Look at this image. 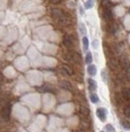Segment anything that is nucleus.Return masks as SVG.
Segmentation results:
<instances>
[{
    "label": "nucleus",
    "mask_w": 130,
    "mask_h": 132,
    "mask_svg": "<svg viewBox=\"0 0 130 132\" xmlns=\"http://www.w3.org/2000/svg\"><path fill=\"white\" fill-rule=\"evenodd\" d=\"M105 129L107 132H115V129L113 127V126L110 123H108L105 126Z\"/></svg>",
    "instance_id": "nucleus-22"
},
{
    "label": "nucleus",
    "mask_w": 130,
    "mask_h": 132,
    "mask_svg": "<svg viewBox=\"0 0 130 132\" xmlns=\"http://www.w3.org/2000/svg\"><path fill=\"white\" fill-rule=\"evenodd\" d=\"M115 101H116V103L117 104H121L122 103V100H121V97L118 95V93H117L115 95Z\"/></svg>",
    "instance_id": "nucleus-26"
},
{
    "label": "nucleus",
    "mask_w": 130,
    "mask_h": 132,
    "mask_svg": "<svg viewBox=\"0 0 130 132\" xmlns=\"http://www.w3.org/2000/svg\"><path fill=\"white\" fill-rule=\"evenodd\" d=\"M2 82H3V78H2V76L0 75V86H1V85L2 83Z\"/></svg>",
    "instance_id": "nucleus-31"
},
{
    "label": "nucleus",
    "mask_w": 130,
    "mask_h": 132,
    "mask_svg": "<svg viewBox=\"0 0 130 132\" xmlns=\"http://www.w3.org/2000/svg\"><path fill=\"white\" fill-rule=\"evenodd\" d=\"M96 114L101 121H104L107 119V110L104 108H98L96 111Z\"/></svg>",
    "instance_id": "nucleus-5"
},
{
    "label": "nucleus",
    "mask_w": 130,
    "mask_h": 132,
    "mask_svg": "<svg viewBox=\"0 0 130 132\" xmlns=\"http://www.w3.org/2000/svg\"><path fill=\"white\" fill-rule=\"evenodd\" d=\"M67 59L73 63L80 64L82 61L80 55L74 51H70L67 54Z\"/></svg>",
    "instance_id": "nucleus-3"
},
{
    "label": "nucleus",
    "mask_w": 130,
    "mask_h": 132,
    "mask_svg": "<svg viewBox=\"0 0 130 132\" xmlns=\"http://www.w3.org/2000/svg\"><path fill=\"white\" fill-rule=\"evenodd\" d=\"M81 132H84V131H81Z\"/></svg>",
    "instance_id": "nucleus-34"
},
{
    "label": "nucleus",
    "mask_w": 130,
    "mask_h": 132,
    "mask_svg": "<svg viewBox=\"0 0 130 132\" xmlns=\"http://www.w3.org/2000/svg\"><path fill=\"white\" fill-rule=\"evenodd\" d=\"M107 65L112 71H116L118 69V67L119 65V62L117 60H115L113 57H111L107 62Z\"/></svg>",
    "instance_id": "nucleus-6"
},
{
    "label": "nucleus",
    "mask_w": 130,
    "mask_h": 132,
    "mask_svg": "<svg viewBox=\"0 0 130 132\" xmlns=\"http://www.w3.org/2000/svg\"><path fill=\"white\" fill-rule=\"evenodd\" d=\"M83 48L85 51H87L89 47V40L86 36H84L83 38Z\"/></svg>",
    "instance_id": "nucleus-18"
},
{
    "label": "nucleus",
    "mask_w": 130,
    "mask_h": 132,
    "mask_svg": "<svg viewBox=\"0 0 130 132\" xmlns=\"http://www.w3.org/2000/svg\"><path fill=\"white\" fill-rule=\"evenodd\" d=\"M121 125L125 130H129L130 129V123L129 121L126 119H121Z\"/></svg>",
    "instance_id": "nucleus-17"
},
{
    "label": "nucleus",
    "mask_w": 130,
    "mask_h": 132,
    "mask_svg": "<svg viewBox=\"0 0 130 132\" xmlns=\"http://www.w3.org/2000/svg\"><path fill=\"white\" fill-rule=\"evenodd\" d=\"M100 132H104V131H100Z\"/></svg>",
    "instance_id": "nucleus-33"
},
{
    "label": "nucleus",
    "mask_w": 130,
    "mask_h": 132,
    "mask_svg": "<svg viewBox=\"0 0 130 132\" xmlns=\"http://www.w3.org/2000/svg\"><path fill=\"white\" fill-rule=\"evenodd\" d=\"M97 87H98V85H97L96 81L91 79V78H89L88 79V87H89L90 91H91V92L95 91L97 89Z\"/></svg>",
    "instance_id": "nucleus-8"
},
{
    "label": "nucleus",
    "mask_w": 130,
    "mask_h": 132,
    "mask_svg": "<svg viewBox=\"0 0 130 132\" xmlns=\"http://www.w3.org/2000/svg\"><path fill=\"white\" fill-rule=\"evenodd\" d=\"M125 77L127 79V80L130 82V67L129 68L126 70V74H125Z\"/></svg>",
    "instance_id": "nucleus-28"
},
{
    "label": "nucleus",
    "mask_w": 130,
    "mask_h": 132,
    "mask_svg": "<svg viewBox=\"0 0 130 132\" xmlns=\"http://www.w3.org/2000/svg\"><path fill=\"white\" fill-rule=\"evenodd\" d=\"M90 101L94 104L97 103V102L99 101L98 96L96 95V94H95V93H93L92 95H90Z\"/></svg>",
    "instance_id": "nucleus-20"
},
{
    "label": "nucleus",
    "mask_w": 130,
    "mask_h": 132,
    "mask_svg": "<svg viewBox=\"0 0 130 132\" xmlns=\"http://www.w3.org/2000/svg\"><path fill=\"white\" fill-rule=\"evenodd\" d=\"M37 89L40 92H54V89H53L52 87L49 86H43L40 87H37Z\"/></svg>",
    "instance_id": "nucleus-16"
},
{
    "label": "nucleus",
    "mask_w": 130,
    "mask_h": 132,
    "mask_svg": "<svg viewBox=\"0 0 130 132\" xmlns=\"http://www.w3.org/2000/svg\"><path fill=\"white\" fill-rule=\"evenodd\" d=\"M51 3L53 4H58L61 2V0H49Z\"/></svg>",
    "instance_id": "nucleus-29"
},
{
    "label": "nucleus",
    "mask_w": 130,
    "mask_h": 132,
    "mask_svg": "<svg viewBox=\"0 0 130 132\" xmlns=\"http://www.w3.org/2000/svg\"><path fill=\"white\" fill-rule=\"evenodd\" d=\"M87 72L90 76H94L97 73V68L95 65H90L87 67Z\"/></svg>",
    "instance_id": "nucleus-13"
},
{
    "label": "nucleus",
    "mask_w": 130,
    "mask_h": 132,
    "mask_svg": "<svg viewBox=\"0 0 130 132\" xmlns=\"http://www.w3.org/2000/svg\"><path fill=\"white\" fill-rule=\"evenodd\" d=\"M85 62L87 64H90V63L93 62V56L90 52H88L86 55V57H85Z\"/></svg>",
    "instance_id": "nucleus-19"
},
{
    "label": "nucleus",
    "mask_w": 130,
    "mask_h": 132,
    "mask_svg": "<svg viewBox=\"0 0 130 132\" xmlns=\"http://www.w3.org/2000/svg\"><path fill=\"white\" fill-rule=\"evenodd\" d=\"M118 31V27L116 24H112L110 27V32L112 34H116V32Z\"/></svg>",
    "instance_id": "nucleus-25"
},
{
    "label": "nucleus",
    "mask_w": 130,
    "mask_h": 132,
    "mask_svg": "<svg viewBox=\"0 0 130 132\" xmlns=\"http://www.w3.org/2000/svg\"><path fill=\"white\" fill-rule=\"evenodd\" d=\"M124 114L127 117H130V106H126L124 107Z\"/></svg>",
    "instance_id": "nucleus-23"
},
{
    "label": "nucleus",
    "mask_w": 130,
    "mask_h": 132,
    "mask_svg": "<svg viewBox=\"0 0 130 132\" xmlns=\"http://www.w3.org/2000/svg\"><path fill=\"white\" fill-rule=\"evenodd\" d=\"M85 6L86 9H90L94 6V0H87L86 3L85 4Z\"/></svg>",
    "instance_id": "nucleus-21"
},
{
    "label": "nucleus",
    "mask_w": 130,
    "mask_h": 132,
    "mask_svg": "<svg viewBox=\"0 0 130 132\" xmlns=\"http://www.w3.org/2000/svg\"><path fill=\"white\" fill-rule=\"evenodd\" d=\"M63 45L68 48H71L73 46V43H72L71 38H70L68 36H65L63 38Z\"/></svg>",
    "instance_id": "nucleus-7"
},
{
    "label": "nucleus",
    "mask_w": 130,
    "mask_h": 132,
    "mask_svg": "<svg viewBox=\"0 0 130 132\" xmlns=\"http://www.w3.org/2000/svg\"><path fill=\"white\" fill-rule=\"evenodd\" d=\"M80 113L83 116H88L90 114V110L84 106H80Z\"/></svg>",
    "instance_id": "nucleus-15"
},
{
    "label": "nucleus",
    "mask_w": 130,
    "mask_h": 132,
    "mask_svg": "<svg viewBox=\"0 0 130 132\" xmlns=\"http://www.w3.org/2000/svg\"><path fill=\"white\" fill-rule=\"evenodd\" d=\"M80 32L82 34H86V29H85V25H84L83 23L80 24Z\"/></svg>",
    "instance_id": "nucleus-27"
},
{
    "label": "nucleus",
    "mask_w": 130,
    "mask_h": 132,
    "mask_svg": "<svg viewBox=\"0 0 130 132\" xmlns=\"http://www.w3.org/2000/svg\"><path fill=\"white\" fill-rule=\"evenodd\" d=\"M119 65L121 66V68L122 69L126 70L127 68H129V61L128 60V57L126 56V55H121L120 58H119Z\"/></svg>",
    "instance_id": "nucleus-4"
},
{
    "label": "nucleus",
    "mask_w": 130,
    "mask_h": 132,
    "mask_svg": "<svg viewBox=\"0 0 130 132\" xmlns=\"http://www.w3.org/2000/svg\"><path fill=\"white\" fill-rule=\"evenodd\" d=\"M99 43H98V41L97 40H95L93 42V47L95 48H98V46Z\"/></svg>",
    "instance_id": "nucleus-30"
},
{
    "label": "nucleus",
    "mask_w": 130,
    "mask_h": 132,
    "mask_svg": "<svg viewBox=\"0 0 130 132\" xmlns=\"http://www.w3.org/2000/svg\"><path fill=\"white\" fill-rule=\"evenodd\" d=\"M80 12H81V14H84L83 10L82 9V8H80Z\"/></svg>",
    "instance_id": "nucleus-32"
},
{
    "label": "nucleus",
    "mask_w": 130,
    "mask_h": 132,
    "mask_svg": "<svg viewBox=\"0 0 130 132\" xmlns=\"http://www.w3.org/2000/svg\"><path fill=\"white\" fill-rule=\"evenodd\" d=\"M121 96L125 100H130V88H123L121 90Z\"/></svg>",
    "instance_id": "nucleus-11"
},
{
    "label": "nucleus",
    "mask_w": 130,
    "mask_h": 132,
    "mask_svg": "<svg viewBox=\"0 0 130 132\" xmlns=\"http://www.w3.org/2000/svg\"><path fill=\"white\" fill-rule=\"evenodd\" d=\"M62 71L64 72L66 75H72L73 74V70L71 67H70L67 64H63V67H62Z\"/></svg>",
    "instance_id": "nucleus-9"
},
{
    "label": "nucleus",
    "mask_w": 130,
    "mask_h": 132,
    "mask_svg": "<svg viewBox=\"0 0 130 132\" xmlns=\"http://www.w3.org/2000/svg\"><path fill=\"white\" fill-rule=\"evenodd\" d=\"M60 86L61 88L64 89H67V90H72V87L71 84L67 80H62L60 82Z\"/></svg>",
    "instance_id": "nucleus-10"
},
{
    "label": "nucleus",
    "mask_w": 130,
    "mask_h": 132,
    "mask_svg": "<svg viewBox=\"0 0 130 132\" xmlns=\"http://www.w3.org/2000/svg\"><path fill=\"white\" fill-rule=\"evenodd\" d=\"M53 16L58 20V22L63 26H68L71 24L70 18L64 13L63 11L59 9H53L51 11Z\"/></svg>",
    "instance_id": "nucleus-1"
},
{
    "label": "nucleus",
    "mask_w": 130,
    "mask_h": 132,
    "mask_svg": "<svg viewBox=\"0 0 130 132\" xmlns=\"http://www.w3.org/2000/svg\"><path fill=\"white\" fill-rule=\"evenodd\" d=\"M102 78V80L104 81V82H107V72L104 70H102L101 72Z\"/></svg>",
    "instance_id": "nucleus-24"
},
{
    "label": "nucleus",
    "mask_w": 130,
    "mask_h": 132,
    "mask_svg": "<svg viewBox=\"0 0 130 132\" xmlns=\"http://www.w3.org/2000/svg\"><path fill=\"white\" fill-rule=\"evenodd\" d=\"M104 52L105 55H106V56L109 57L110 58L112 57V53L111 51V49L109 48V46H107L106 43H104Z\"/></svg>",
    "instance_id": "nucleus-14"
},
{
    "label": "nucleus",
    "mask_w": 130,
    "mask_h": 132,
    "mask_svg": "<svg viewBox=\"0 0 130 132\" xmlns=\"http://www.w3.org/2000/svg\"><path fill=\"white\" fill-rule=\"evenodd\" d=\"M11 111H12V106L10 104H6L3 106V108L1 110L0 112V118L4 121H7L10 119L11 115Z\"/></svg>",
    "instance_id": "nucleus-2"
},
{
    "label": "nucleus",
    "mask_w": 130,
    "mask_h": 132,
    "mask_svg": "<svg viewBox=\"0 0 130 132\" xmlns=\"http://www.w3.org/2000/svg\"><path fill=\"white\" fill-rule=\"evenodd\" d=\"M104 17L107 21L112 20L113 14L112 11L109 8H106L104 10Z\"/></svg>",
    "instance_id": "nucleus-12"
}]
</instances>
